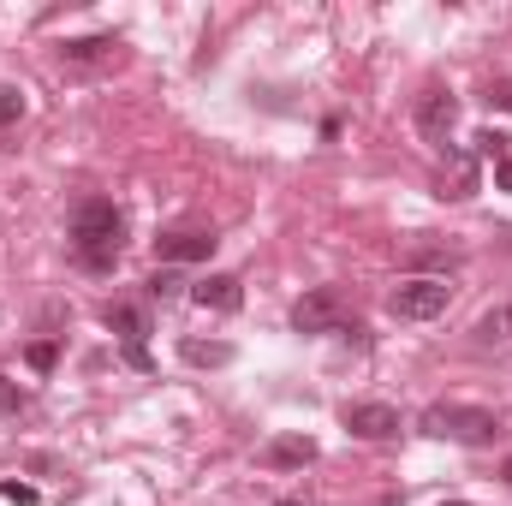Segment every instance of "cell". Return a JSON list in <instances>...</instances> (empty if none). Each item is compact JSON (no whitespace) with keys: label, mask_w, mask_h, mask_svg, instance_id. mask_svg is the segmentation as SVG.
<instances>
[{"label":"cell","mask_w":512,"mask_h":506,"mask_svg":"<svg viewBox=\"0 0 512 506\" xmlns=\"http://www.w3.org/2000/svg\"><path fill=\"white\" fill-rule=\"evenodd\" d=\"M507 483H512V459H507Z\"/></svg>","instance_id":"24"},{"label":"cell","mask_w":512,"mask_h":506,"mask_svg":"<svg viewBox=\"0 0 512 506\" xmlns=\"http://www.w3.org/2000/svg\"><path fill=\"white\" fill-rule=\"evenodd\" d=\"M507 334H512V304L507 310H489V316L477 322V340H483V346H495V340H507Z\"/></svg>","instance_id":"13"},{"label":"cell","mask_w":512,"mask_h":506,"mask_svg":"<svg viewBox=\"0 0 512 506\" xmlns=\"http://www.w3.org/2000/svg\"><path fill=\"white\" fill-rule=\"evenodd\" d=\"M54 358H60V352H54V346H48V340H36V346H30V352H24V364H30V370H36V376H48V370H54Z\"/></svg>","instance_id":"17"},{"label":"cell","mask_w":512,"mask_h":506,"mask_svg":"<svg viewBox=\"0 0 512 506\" xmlns=\"http://www.w3.org/2000/svg\"><path fill=\"white\" fill-rule=\"evenodd\" d=\"M376 506H405V501H399V495H382V501H376Z\"/></svg>","instance_id":"23"},{"label":"cell","mask_w":512,"mask_h":506,"mask_svg":"<svg viewBox=\"0 0 512 506\" xmlns=\"http://www.w3.org/2000/svg\"><path fill=\"white\" fill-rule=\"evenodd\" d=\"M477 155H489V161H501V155H512V137H501V131H477Z\"/></svg>","instance_id":"14"},{"label":"cell","mask_w":512,"mask_h":506,"mask_svg":"<svg viewBox=\"0 0 512 506\" xmlns=\"http://www.w3.org/2000/svg\"><path fill=\"white\" fill-rule=\"evenodd\" d=\"M262 465L268 471H304V465H316V441L310 435H280V441L262 447Z\"/></svg>","instance_id":"9"},{"label":"cell","mask_w":512,"mask_h":506,"mask_svg":"<svg viewBox=\"0 0 512 506\" xmlns=\"http://www.w3.org/2000/svg\"><path fill=\"white\" fill-rule=\"evenodd\" d=\"M340 423H346L358 441H393V435H399V411L382 405V399H358V405H346Z\"/></svg>","instance_id":"6"},{"label":"cell","mask_w":512,"mask_h":506,"mask_svg":"<svg viewBox=\"0 0 512 506\" xmlns=\"http://www.w3.org/2000/svg\"><path fill=\"white\" fill-rule=\"evenodd\" d=\"M173 286H179V280H173V274H155V280H149V298H167V292H173Z\"/></svg>","instance_id":"21"},{"label":"cell","mask_w":512,"mask_h":506,"mask_svg":"<svg viewBox=\"0 0 512 506\" xmlns=\"http://www.w3.org/2000/svg\"><path fill=\"white\" fill-rule=\"evenodd\" d=\"M453 126H459V96H453L447 84H429V90L417 96V131H423V143L447 149V143H453Z\"/></svg>","instance_id":"5"},{"label":"cell","mask_w":512,"mask_h":506,"mask_svg":"<svg viewBox=\"0 0 512 506\" xmlns=\"http://www.w3.org/2000/svg\"><path fill=\"white\" fill-rule=\"evenodd\" d=\"M12 120H24V96L12 84H0V131L12 126Z\"/></svg>","instance_id":"15"},{"label":"cell","mask_w":512,"mask_h":506,"mask_svg":"<svg viewBox=\"0 0 512 506\" xmlns=\"http://www.w3.org/2000/svg\"><path fill=\"white\" fill-rule=\"evenodd\" d=\"M120 36H78V42H66L60 48V60L66 66H102V60H120Z\"/></svg>","instance_id":"10"},{"label":"cell","mask_w":512,"mask_h":506,"mask_svg":"<svg viewBox=\"0 0 512 506\" xmlns=\"http://www.w3.org/2000/svg\"><path fill=\"white\" fill-rule=\"evenodd\" d=\"M483 102H489V108H501V114H512V78H495V84L483 90Z\"/></svg>","instance_id":"18"},{"label":"cell","mask_w":512,"mask_h":506,"mask_svg":"<svg viewBox=\"0 0 512 506\" xmlns=\"http://www.w3.org/2000/svg\"><path fill=\"white\" fill-rule=\"evenodd\" d=\"M447 506H465V501H447Z\"/></svg>","instance_id":"25"},{"label":"cell","mask_w":512,"mask_h":506,"mask_svg":"<svg viewBox=\"0 0 512 506\" xmlns=\"http://www.w3.org/2000/svg\"><path fill=\"white\" fill-rule=\"evenodd\" d=\"M215 245H221V239H215L209 227H173V233L155 239V256H161L167 268H173V262H209Z\"/></svg>","instance_id":"7"},{"label":"cell","mask_w":512,"mask_h":506,"mask_svg":"<svg viewBox=\"0 0 512 506\" xmlns=\"http://www.w3.org/2000/svg\"><path fill=\"white\" fill-rule=\"evenodd\" d=\"M24 405H30V393H24V387H18L12 376H0V411L12 417V411H24Z\"/></svg>","instance_id":"16"},{"label":"cell","mask_w":512,"mask_h":506,"mask_svg":"<svg viewBox=\"0 0 512 506\" xmlns=\"http://www.w3.org/2000/svg\"><path fill=\"white\" fill-rule=\"evenodd\" d=\"M102 322L120 334V346H143V334H149V316H143V310H131V304H108V310H102Z\"/></svg>","instance_id":"12"},{"label":"cell","mask_w":512,"mask_h":506,"mask_svg":"<svg viewBox=\"0 0 512 506\" xmlns=\"http://www.w3.org/2000/svg\"><path fill=\"white\" fill-rule=\"evenodd\" d=\"M417 429L435 441H459V447H495L501 441V417L483 405H429L417 417Z\"/></svg>","instance_id":"2"},{"label":"cell","mask_w":512,"mask_h":506,"mask_svg":"<svg viewBox=\"0 0 512 506\" xmlns=\"http://www.w3.org/2000/svg\"><path fill=\"white\" fill-rule=\"evenodd\" d=\"M495 191H512V155L495 161Z\"/></svg>","instance_id":"20"},{"label":"cell","mask_w":512,"mask_h":506,"mask_svg":"<svg viewBox=\"0 0 512 506\" xmlns=\"http://www.w3.org/2000/svg\"><path fill=\"white\" fill-rule=\"evenodd\" d=\"M0 501H18V506H30V501H36V489H30V483H0Z\"/></svg>","instance_id":"19"},{"label":"cell","mask_w":512,"mask_h":506,"mask_svg":"<svg viewBox=\"0 0 512 506\" xmlns=\"http://www.w3.org/2000/svg\"><path fill=\"white\" fill-rule=\"evenodd\" d=\"M179 358H185L191 370H227V364H233V346H227V340H185Z\"/></svg>","instance_id":"11"},{"label":"cell","mask_w":512,"mask_h":506,"mask_svg":"<svg viewBox=\"0 0 512 506\" xmlns=\"http://www.w3.org/2000/svg\"><path fill=\"white\" fill-rule=\"evenodd\" d=\"M280 506H310V501H304V495H286V501H280Z\"/></svg>","instance_id":"22"},{"label":"cell","mask_w":512,"mask_h":506,"mask_svg":"<svg viewBox=\"0 0 512 506\" xmlns=\"http://www.w3.org/2000/svg\"><path fill=\"white\" fill-rule=\"evenodd\" d=\"M126 251V215L108 197H84L72 209V256L90 274H114V262Z\"/></svg>","instance_id":"1"},{"label":"cell","mask_w":512,"mask_h":506,"mask_svg":"<svg viewBox=\"0 0 512 506\" xmlns=\"http://www.w3.org/2000/svg\"><path fill=\"white\" fill-rule=\"evenodd\" d=\"M191 304L197 310H215V316H233L245 304V286H239V274H203L191 286Z\"/></svg>","instance_id":"8"},{"label":"cell","mask_w":512,"mask_h":506,"mask_svg":"<svg viewBox=\"0 0 512 506\" xmlns=\"http://www.w3.org/2000/svg\"><path fill=\"white\" fill-rule=\"evenodd\" d=\"M447 304H453L447 274H411V280H399V286L387 292V310H393L399 322H435Z\"/></svg>","instance_id":"3"},{"label":"cell","mask_w":512,"mask_h":506,"mask_svg":"<svg viewBox=\"0 0 512 506\" xmlns=\"http://www.w3.org/2000/svg\"><path fill=\"white\" fill-rule=\"evenodd\" d=\"M292 328H298V334H346V328H352V322H346V298H340L334 286L304 292V298L292 304Z\"/></svg>","instance_id":"4"}]
</instances>
